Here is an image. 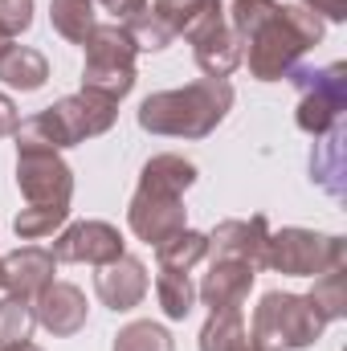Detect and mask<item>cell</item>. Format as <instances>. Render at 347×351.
I'll use <instances>...</instances> for the list:
<instances>
[{
    "label": "cell",
    "mask_w": 347,
    "mask_h": 351,
    "mask_svg": "<svg viewBox=\"0 0 347 351\" xmlns=\"http://www.w3.org/2000/svg\"><path fill=\"white\" fill-rule=\"evenodd\" d=\"M265 241H270V225L265 217H250V221H221L208 237L213 258H233L261 269L265 265Z\"/></svg>",
    "instance_id": "13"
},
{
    "label": "cell",
    "mask_w": 347,
    "mask_h": 351,
    "mask_svg": "<svg viewBox=\"0 0 347 351\" xmlns=\"http://www.w3.org/2000/svg\"><path fill=\"white\" fill-rule=\"evenodd\" d=\"M53 250H37V245H25V250H12L8 258H0V274H4V290L21 302H33L49 282H53Z\"/></svg>",
    "instance_id": "14"
},
{
    "label": "cell",
    "mask_w": 347,
    "mask_h": 351,
    "mask_svg": "<svg viewBox=\"0 0 347 351\" xmlns=\"http://www.w3.org/2000/svg\"><path fill=\"white\" fill-rule=\"evenodd\" d=\"M229 29L241 41V62L258 82L286 78L294 62L323 41V21L315 12L278 0H233Z\"/></svg>",
    "instance_id": "1"
},
{
    "label": "cell",
    "mask_w": 347,
    "mask_h": 351,
    "mask_svg": "<svg viewBox=\"0 0 347 351\" xmlns=\"http://www.w3.org/2000/svg\"><path fill=\"white\" fill-rule=\"evenodd\" d=\"M4 351H41L37 343H29V339H21V343H12V348H4Z\"/></svg>",
    "instance_id": "35"
},
{
    "label": "cell",
    "mask_w": 347,
    "mask_h": 351,
    "mask_svg": "<svg viewBox=\"0 0 347 351\" xmlns=\"http://www.w3.org/2000/svg\"><path fill=\"white\" fill-rule=\"evenodd\" d=\"M29 306H33V319L53 335H78L86 327V294L70 282H49Z\"/></svg>",
    "instance_id": "12"
},
{
    "label": "cell",
    "mask_w": 347,
    "mask_h": 351,
    "mask_svg": "<svg viewBox=\"0 0 347 351\" xmlns=\"http://www.w3.org/2000/svg\"><path fill=\"white\" fill-rule=\"evenodd\" d=\"M16 188L29 204H70L74 172L62 164L58 152H16Z\"/></svg>",
    "instance_id": "10"
},
{
    "label": "cell",
    "mask_w": 347,
    "mask_h": 351,
    "mask_svg": "<svg viewBox=\"0 0 347 351\" xmlns=\"http://www.w3.org/2000/svg\"><path fill=\"white\" fill-rule=\"evenodd\" d=\"M0 290H4V274H0Z\"/></svg>",
    "instance_id": "36"
},
{
    "label": "cell",
    "mask_w": 347,
    "mask_h": 351,
    "mask_svg": "<svg viewBox=\"0 0 347 351\" xmlns=\"http://www.w3.org/2000/svg\"><path fill=\"white\" fill-rule=\"evenodd\" d=\"M94 290L98 298L110 306V311H135L147 294V269L139 258H115V262L98 265V278H94Z\"/></svg>",
    "instance_id": "15"
},
{
    "label": "cell",
    "mask_w": 347,
    "mask_h": 351,
    "mask_svg": "<svg viewBox=\"0 0 347 351\" xmlns=\"http://www.w3.org/2000/svg\"><path fill=\"white\" fill-rule=\"evenodd\" d=\"M160 254V269H176V274H188L196 262L208 258V237L196 233V229H180L176 237H168L164 245H156Z\"/></svg>",
    "instance_id": "20"
},
{
    "label": "cell",
    "mask_w": 347,
    "mask_h": 351,
    "mask_svg": "<svg viewBox=\"0 0 347 351\" xmlns=\"http://www.w3.org/2000/svg\"><path fill=\"white\" fill-rule=\"evenodd\" d=\"M115 106L119 102L98 98L90 90L70 94V98L45 106L41 114L21 119V127H16V152H33V147L62 152V147H74V143H82L90 135H102V131H110V123L119 114Z\"/></svg>",
    "instance_id": "3"
},
{
    "label": "cell",
    "mask_w": 347,
    "mask_h": 351,
    "mask_svg": "<svg viewBox=\"0 0 347 351\" xmlns=\"http://www.w3.org/2000/svg\"><path fill=\"white\" fill-rule=\"evenodd\" d=\"M86 70H82V90L98 98H127L135 86V41L123 25H94L86 41Z\"/></svg>",
    "instance_id": "4"
},
{
    "label": "cell",
    "mask_w": 347,
    "mask_h": 351,
    "mask_svg": "<svg viewBox=\"0 0 347 351\" xmlns=\"http://www.w3.org/2000/svg\"><path fill=\"white\" fill-rule=\"evenodd\" d=\"M8 49H12V33H8V29H4V25H0V58H4V53H8Z\"/></svg>",
    "instance_id": "34"
},
{
    "label": "cell",
    "mask_w": 347,
    "mask_h": 351,
    "mask_svg": "<svg viewBox=\"0 0 347 351\" xmlns=\"http://www.w3.org/2000/svg\"><path fill=\"white\" fill-rule=\"evenodd\" d=\"M192 180H196V168L184 156H156L143 164V176H139V184H156V188H168L180 196H184V188H192Z\"/></svg>",
    "instance_id": "23"
},
{
    "label": "cell",
    "mask_w": 347,
    "mask_h": 351,
    "mask_svg": "<svg viewBox=\"0 0 347 351\" xmlns=\"http://www.w3.org/2000/svg\"><path fill=\"white\" fill-rule=\"evenodd\" d=\"M49 21L66 41L82 45L94 33V0H49Z\"/></svg>",
    "instance_id": "22"
},
{
    "label": "cell",
    "mask_w": 347,
    "mask_h": 351,
    "mask_svg": "<svg viewBox=\"0 0 347 351\" xmlns=\"http://www.w3.org/2000/svg\"><path fill=\"white\" fill-rule=\"evenodd\" d=\"M200 351H261V348L246 331L241 311H213L204 331H200Z\"/></svg>",
    "instance_id": "17"
},
{
    "label": "cell",
    "mask_w": 347,
    "mask_h": 351,
    "mask_svg": "<svg viewBox=\"0 0 347 351\" xmlns=\"http://www.w3.org/2000/svg\"><path fill=\"white\" fill-rule=\"evenodd\" d=\"M156 294H160V306H164L168 319H188L192 298H196L192 278H188V274H176V269H160V278H156Z\"/></svg>",
    "instance_id": "25"
},
{
    "label": "cell",
    "mask_w": 347,
    "mask_h": 351,
    "mask_svg": "<svg viewBox=\"0 0 347 351\" xmlns=\"http://www.w3.org/2000/svg\"><path fill=\"white\" fill-rule=\"evenodd\" d=\"M127 221H131V233L147 245H164L168 237H176L184 225V204H180V192L168 188H156V184H139V192L131 196V208H127Z\"/></svg>",
    "instance_id": "9"
},
{
    "label": "cell",
    "mask_w": 347,
    "mask_h": 351,
    "mask_svg": "<svg viewBox=\"0 0 347 351\" xmlns=\"http://www.w3.org/2000/svg\"><path fill=\"white\" fill-rule=\"evenodd\" d=\"M196 4H200V0H156V4H152V12H160V16L172 25V33H176V29H180V21H184Z\"/></svg>",
    "instance_id": "30"
},
{
    "label": "cell",
    "mask_w": 347,
    "mask_h": 351,
    "mask_svg": "<svg viewBox=\"0 0 347 351\" xmlns=\"http://www.w3.org/2000/svg\"><path fill=\"white\" fill-rule=\"evenodd\" d=\"M0 25L8 33H25L33 25V0H0Z\"/></svg>",
    "instance_id": "29"
},
{
    "label": "cell",
    "mask_w": 347,
    "mask_h": 351,
    "mask_svg": "<svg viewBox=\"0 0 347 351\" xmlns=\"http://www.w3.org/2000/svg\"><path fill=\"white\" fill-rule=\"evenodd\" d=\"M16 127H21V114H16L12 98L0 94V135H16Z\"/></svg>",
    "instance_id": "32"
},
{
    "label": "cell",
    "mask_w": 347,
    "mask_h": 351,
    "mask_svg": "<svg viewBox=\"0 0 347 351\" xmlns=\"http://www.w3.org/2000/svg\"><path fill=\"white\" fill-rule=\"evenodd\" d=\"M298 86V114L294 123L307 135H323L335 123H344L347 110V66H327V70H290Z\"/></svg>",
    "instance_id": "8"
},
{
    "label": "cell",
    "mask_w": 347,
    "mask_h": 351,
    "mask_svg": "<svg viewBox=\"0 0 347 351\" xmlns=\"http://www.w3.org/2000/svg\"><path fill=\"white\" fill-rule=\"evenodd\" d=\"M70 217V204H29L16 213V237L21 241H41L53 229H62Z\"/></svg>",
    "instance_id": "24"
},
{
    "label": "cell",
    "mask_w": 347,
    "mask_h": 351,
    "mask_svg": "<svg viewBox=\"0 0 347 351\" xmlns=\"http://www.w3.org/2000/svg\"><path fill=\"white\" fill-rule=\"evenodd\" d=\"M250 286H254V265L233 262V258H213L200 282V298L208 311H241V302L250 298Z\"/></svg>",
    "instance_id": "16"
},
{
    "label": "cell",
    "mask_w": 347,
    "mask_h": 351,
    "mask_svg": "<svg viewBox=\"0 0 347 351\" xmlns=\"http://www.w3.org/2000/svg\"><path fill=\"white\" fill-rule=\"evenodd\" d=\"M233 106V86L225 78H200L184 90L147 94L139 106V127L152 135L176 139H204Z\"/></svg>",
    "instance_id": "2"
},
{
    "label": "cell",
    "mask_w": 347,
    "mask_h": 351,
    "mask_svg": "<svg viewBox=\"0 0 347 351\" xmlns=\"http://www.w3.org/2000/svg\"><path fill=\"white\" fill-rule=\"evenodd\" d=\"M188 37L196 49V66L204 70V78H229L241 66V41L233 37L221 0H200L176 29V37Z\"/></svg>",
    "instance_id": "6"
},
{
    "label": "cell",
    "mask_w": 347,
    "mask_h": 351,
    "mask_svg": "<svg viewBox=\"0 0 347 351\" xmlns=\"http://www.w3.org/2000/svg\"><path fill=\"white\" fill-rule=\"evenodd\" d=\"M307 302L319 311V319H323V323L344 319V315H347V269H344V265H335V269L319 274V278H315V290L307 294Z\"/></svg>",
    "instance_id": "21"
},
{
    "label": "cell",
    "mask_w": 347,
    "mask_h": 351,
    "mask_svg": "<svg viewBox=\"0 0 347 351\" xmlns=\"http://www.w3.org/2000/svg\"><path fill=\"white\" fill-rule=\"evenodd\" d=\"M127 33H131V41H135V49H168L172 45V25L160 16V12H152V4L143 8V12H135V16H127V25H123Z\"/></svg>",
    "instance_id": "26"
},
{
    "label": "cell",
    "mask_w": 347,
    "mask_h": 351,
    "mask_svg": "<svg viewBox=\"0 0 347 351\" xmlns=\"http://www.w3.org/2000/svg\"><path fill=\"white\" fill-rule=\"evenodd\" d=\"M344 258H347L344 237H323V233H311V229H282V233H270L261 269L319 278V274L344 265Z\"/></svg>",
    "instance_id": "7"
},
{
    "label": "cell",
    "mask_w": 347,
    "mask_h": 351,
    "mask_svg": "<svg viewBox=\"0 0 347 351\" xmlns=\"http://www.w3.org/2000/svg\"><path fill=\"white\" fill-rule=\"evenodd\" d=\"M298 4H302L307 12H315V16L323 12L327 21H344L347 16V0H298Z\"/></svg>",
    "instance_id": "31"
},
{
    "label": "cell",
    "mask_w": 347,
    "mask_h": 351,
    "mask_svg": "<svg viewBox=\"0 0 347 351\" xmlns=\"http://www.w3.org/2000/svg\"><path fill=\"white\" fill-rule=\"evenodd\" d=\"M106 4V12H115V16H135V12H143L152 0H102Z\"/></svg>",
    "instance_id": "33"
},
{
    "label": "cell",
    "mask_w": 347,
    "mask_h": 351,
    "mask_svg": "<svg viewBox=\"0 0 347 351\" xmlns=\"http://www.w3.org/2000/svg\"><path fill=\"white\" fill-rule=\"evenodd\" d=\"M53 258L58 262H90V265H106L115 258H123V237L115 225L106 221H78L70 225L58 241H53Z\"/></svg>",
    "instance_id": "11"
},
{
    "label": "cell",
    "mask_w": 347,
    "mask_h": 351,
    "mask_svg": "<svg viewBox=\"0 0 347 351\" xmlns=\"http://www.w3.org/2000/svg\"><path fill=\"white\" fill-rule=\"evenodd\" d=\"M33 306L29 302H21V298H0V348H12V343H21V339H29V331H33Z\"/></svg>",
    "instance_id": "27"
},
{
    "label": "cell",
    "mask_w": 347,
    "mask_h": 351,
    "mask_svg": "<svg viewBox=\"0 0 347 351\" xmlns=\"http://www.w3.org/2000/svg\"><path fill=\"white\" fill-rule=\"evenodd\" d=\"M115 351H172V335L160 323H131L115 335Z\"/></svg>",
    "instance_id": "28"
},
{
    "label": "cell",
    "mask_w": 347,
    "mask_h": 351,
    "mask_svg": "<svg viewBox=\"0 0 347 351\" xmlns=\"http://www.w3.org/2000/svg\"><path fill=\"white\" fill-rule=\"evenodd\" d=\"M319 139H323V143H315L311 176L339 200V196H344V123H335V127L323 131Z\"/></svg>",
    "instance_id": "19"
},
{
    "label": "cell",
    "mask_w": 347,
    "mask_h": 351,
    "mask_svg": "<svg viewBox=\"0 0 347 351\" xmlns=\"http://www.w3.org/2000/svg\"><path fill=\"white\" fill-rule=\"evenodd\" d=\"M323 319L319 311L298 298V294H265L254 311V343L261 351H298V348H311L319 335H323Z\"/></svg>",
    "instance_id": "5"
},
{
    "label": "cell",
    "mask_w": 347,
    "mask_h": 351,
    "mask_svg": "<svg viewBox=\"0 0 347 351\" xmlns=\"http://www.w3.org/2000/svg\"><path fill=\"white\" fill-rule=\"evenodd\" d=\"M45 78H49V62L37 53V49H29V45H12L4 58H0V82L12 90H41L45 86Z\"/></svg>",
    "instance_id": "18"
}]
</instances>
